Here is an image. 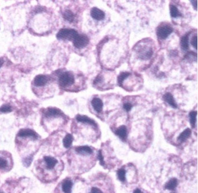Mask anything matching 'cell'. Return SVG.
<instances>
[{
	"label": "cell",
	"mask_w": 198,
	"mask_h": 193,
	"mask_svg": "<svg viewBox=\"0 0 198 193\" xmlns=\"http://www.w3.org/2000/svg\"><path fill=\"white\" fill-rule=\"evenodd\" d=\"M78 32L72 29H62L57 34V38L60 40H73L78 35Z\"/></svg>",
	"instance_id": "6da1fadb"
},
{
	"label": "cell",
	"mask_w": 198,
	"mask_h": 193,
	"mask_svg": "<svg viewBox=\"0 0 198 193\" xmlns=\"http://www.w3.org/2000/svg\"><path fill=\"white\" fill-rule=\"evenodd\" d=\"M136 53L138 58L143 60L150 59L153 55V49L147 45H141L136 49Z\"/></svg>",
	"instance_id": "7a4b0ae2"
},
{
	"label": "cell",
	"mask_w": 198,
	"mask_h": 193,
	"mask_svg": "<svg viewBox=\"0 0 198 193\" xmlns=\"http://www.w3.org/2000/svg\"><path fill=\"white\" fill-rule=\"evenodd\" d=\"M75 78L72 73L65 72L61 74L59 78L60 85L63 87L70 86L74 83Z\"/></svg>",
	"instance_id": "3957f363"
},
{
	"label": "cell",
	"mask_w": 198,
	"mask_h": 193,
	"mask_svg": "<svg viewBox=\"0 0 198 193\" xmlns=\"http://www.w3.org/2000/svg\"><path fill=\"white\" fill-rule=\"evenodd\" d=\"M173 32L172 27L167 24H162L157 27L156 30L157 35L161 39H166L171 35Z\"/></svg>",
	"instance_id": "277c9868"
},
{
	"label": "cell",
	"mask_w": 198,
	"mask_h": 193,
	"mask_svg": "<svg viewBox=\"0 0 198 193\" xmlns=\"http://www.w3.org/2000/svg\"><path fill=\"white\" fill-rule=\"evenodd\" d=\"M89 43V39L87 35H76L73 40V45L79 49H81L86 47Z\"/></svg>",
	"instance_id": "5b68a950"
},
{
	"label": "cell",
	"mask_w": 198,
	"mask_h": 193,
	"mask_svg": "<svg viewBox=\"0 0 198 193\" xmlns=\"http://www.w3.org/2000/svg\"><path fill=\"white\" fill-rule=\"evenodd\" d=\"M18 137L24 138V137H31L33 138V139L36 140L38 139L39 136L37 134V133L35 132L33 130L31 129H21L18 134Z\"/></svg>",
	"instance_id": "8992f818"
},
{
	"label": "cell",
	"mask_w": 198,
	"mask_h": 193,
	"mask_svg": "<svg viewBox=\"0 0 198 193\" xmlns=\"http://www.w3.org/2000/svg\"><path fill=\"white\" fill-rule=\"evenodd\" d=\"M49 79L50 78L46 75H39L35 77L33 80V83L37 87H43L48 83Z\"/></svg>",
	"instance_id": "52a82bcc"
},
{
	"label": "cell",
	"mask_w": 198,
	"mask_h": 193,
	"mask_svg": "<svg viewBox=\"0 0 198 193\" xmlns=\"http://www.w3.org/2000/svg\"><path fill=\"white\" fill-rule=\"evenodd\" d=\"M90 15L96 20H102L105 18V13L97 7H93L91 9Z\"/></svg>",
	"instance_id": "ba28073f"
},
{
	"label": "cell",
	"mask_w": 198,
	"mask_h": 193,
	"mask_svg": "<svg viewBox=\"0 0 198 193\" xmlns=\"http://www.w3.org/2000/svg\"><path fill=\"white\" fill-rule=\"evenodd\" d=\"M76 119L78 122H81V123H88L90 124V125H92L93 126L96 127H97V123L96 122L91 119L90 118H89L87 116L85 115H78L76 117Z\"/></svg>",
	"instance_id": "9c48e42d"
},
{
	"label": "cell",
	"mask_w": 198,
	"mask_h": 193,
	"mask_svg": "<svg viewBox=\"0 0 198 193\" xmlns=\"http://www.w3.org/2000/svg\"><path fill=\"white\" fill-rule=\"evenodd\" d=\"M91 103L95 111L98 113H100L101 112L103 106V103L101 99L97 97H95L91 100Z\"/></svg>",
	"instance_id": "30bf717a"
},
{
	"label": "cell",
	"mask_w": 198,
	"mask_h": 193,
	"mask_svg": "<svg viewBox=\"0 0 198 193\" xmlns=\"http://www.w3.org/2000/svg\"><path fill=\"white\" fill-rule=\"evenodd\" d=\"M44 161L45 162L46 167L48 170H51L54 169L58 162L57 160L55 158L50 156H45L44 157Z\"/></svg>",
	"instance_id": "8fae6325"
},
{
	"label": "cell",
	"mask_w": 198,
	"mask_h": 193,
	"mask_svg": "<svg viewBox=\"0 0 198 193\" xmlns=\"http://www.w3.org/2000/svg\"><path fill=\"white\" fill-rule=\"evenodd\" d=\"M46 117H56L62 115V112L57 108H48L45 112Z\"/></svg>",
	"instance_id": "7c38bea8"
},
{
	"label": "cell",
	"mask_w": 198,
	"mask_h": 193,
	"mask_svg": "<svg viewBox=\"0 0 198 193\" xmlns=\"http://www.w3.org/2000/svg\"><path fill=\"white\" fill-rule=\"evenodd\" d=\"M163 100L167 103L170 106H172L173 108H177V103L175 101V100L173 97V96L170 93H167L163 96Z\"/></svg>",
	"instance_id": "4fadbf2b"
},
{
	"label": "cell",
	"mask_w": 198,
	"mask_h": 193,
	"mask_svg": "<svg viewBox=\"0 0 198 193\" xmlns=\"http://www.w3.org/2000/svg\"><path fill=\"white\" fill-rule=\"evenodd\" d=\"M116 134L122 140H125L127 137V129L124 125H122L119 127L116 131Z\"/></svg>",
	"instance_id": "5bb4252c"
},
{
	"label": "cell",
	"mask_w": 198,
	"mask_h": 193,
	"mask_svg": "<svg viewBox=\"0 0 198 193\" xmlns=\"http://www.w3.org/2000/svg\"><path fill=\"white\" fill-rule=\"evenodd\" d=\"M75 151L81 155H90L93 152V151L89 146H79L75 148Z\"/></svg>",
	"instance_id": "9a60e30c"
},
{
	"label": "cell",
	"mask_w": 198,
	"mask_h": 193,
	"mask_svg": "<svg viewBox=\"0 0 198 193\" xmlns=\"http://www.w3.org/2000/svg\"><path fill=\"white\" fill-rule=\"evenodd\" d=\"M72 182L70 179H65L62 184V190L64 193H71L72 191Z\"/></svg>",
	"instance_id": "2e32d148"
},
{
	"label": "cell",
	"mask_w": 198,
	"mask_h": 193,
	"mask_svg": "<svg viewBox=\"0 0 198 193\" xmlns=\"http://www.w3.org/2000/svg\"><path fill=\"white\" fill-rule=\"evenodd\" d=\"M190 135H191V130L188 128L181 133L180 136L178 137L177 140L181 143L184 142L189 138Z\"/></svg>",
	"instance_id": "e0dca14e"
},
{
	"label": "cell",
	"mask_w": 198,
	"mask_h": 193,
	"mask_svg": "<svg viewBox=\"0 0 198 193\" xmlns=\"http://www.w3.org/2000/svg\"><path fill=\"white\" fill-rule=\"evenodd\" d=\"M180 46L183 51H187L189 49V35L188 34L182 37L180 40Z\"/></svg>",
	"instance_id": "ac0fdd59"
},
{
	"label": "cell",
	"mask_w": 198,
	"mask_h": 193,
	"mask_svg": "<svg viewBox=\"0 0 198 193\" xmlns=\"http://www.w3.org/2000/svg\"><path fill=\"white\" fill-rule=\"evenodd\" d=\"M178 185V180L176 178L171 179L165 184V188L169 190H174Z\"/></svg>",
	"instance_id": "d6986e66"
},
{
	"label": "cell",
	"mask_w": 198,
	"mask_h": 193,
	"mask_svg": "<svg viewBox=\"0 0 198 193\" xmlns=\"http://www.w3.org/2000/svg\"><path fill=\"white\" fill-rule=\"evenodd\" d=\"M63 18L65 20L71 23L75 20V15L71 11L67 9L65 11V12L63 13Z\"/></svg>",
	"instance_id": "ffe728a7"
},
{
	"label": "cell",
	"mask_w": 198,
	"mask_h": 193,
	"mask_svg": "<svg viewBox=\"0 0 198 193\" xmlns=\"http://www.w3.org/2000/svg\"><path fill=\"white\" fill-rule=\"evenodd\" d=\"M73 140V136L71 134H67L63 139V145L65 148L68 149L70 148L72 144V141Z\"/></svg>",
	"instance_id": "44dd1931"
},
{
	"label": "cell",
	"mask_w": 198,
	"mask_h": 193,
	"mask_svg": "<svg viewBox=\"0 0 198 193\" xmlns=\"http://www.w3.org/2000/svg\"><path fill=\"white\" fill-rule=\"evenodd\" d=\"M170 15L172 18H177L178 17H181L182 15L179 10L177 8V7L174 5H171L170 6Z\"/></svg>",
	"instance_id": "7402d4cb"
},
{
	"label": "cell",
	"mask_w": 198,
	"mask_h": 193,
	"mask_svg": "<svg viewBox=\"0 0 198 193\" xmlns=\"http://www.w3.org/2000/svg\"><path fill=\"white\" fill-rule=\"evenodd\" d=\"M131 75V73L129 72H122L118 76V78H117V81H118V84L120 86V85H122V84L123 83L124 81L126 79L128 78L129 76Z\"/></svg>",
	"instance_id": "603a6c76"
},
{
	"label": "cell",
	"mask_w": 198,
	"mask_h": 193,
	"mask_svg": "<svg viewBox=\"0 0 198 193\" xmlns=\"http://www.w3.org/2000/svg\"><path fill=\"white\" fill-rule=\"evenodd\" d=\"M197 114V111H192L189 113V121L192 127H195Z\"/></svg>",
	"instance_id": "cb8c5ba5"
},
{
	"label": "cell",
	"mask_w": 198,
	"mask_h": 193,
	"mask_svg": "<svg viewBox=\"0 0 198 193\" xmlns=\"http://www.w3.org/2000/svg\"><path fill=\"white\" fill-rule=\"evenodd\" d=\"M125 170L124 169H119L118 171H117V176H118V179L122 182H124L125 181Z\"/></svg>",
	"instance_id": "d4e9b609"
},
{
	"label": "cell",
	"mask_w": 198,
	"mask_h": 193,
	"mask_svg": "<svg viewBox=\"0 0 198 193\" xmlns=\"http://www.w3.org/2000/svg\"><path fill=\"white\" fill-rule=\"evenodd\" d=\"M12 111V107L9 105H3L0 107V112L2 113H9Z\"/></svg>",
	"instance_id": "484cf974"
},
{
	"label": "cell",
	"mask_w": 198,
	"mask_h": 193,
	"mask_svg": "<svg viewBox=\"0 0 198 193\" xmlns=\"http://www.w3.org/2000/svg\"><path fill=\"white\" fill-rule=\"evenodd\" d=\"M190 44L195 50H198V36L197 35H194L192 37L191 40H190Z\"/></svg>",
	"instance_id": "4316f807"
},
{
	"label": "cell",
	"mask_w": 198,
	"mask_h": 193,
	"mask_svg": "<svg viewBox=\"0 0 198 193\" xmlns=\"http://www.w3.org/2000/svg\"><path fill=\"white\" fill-rule=\"evenodd\" d=\"M8 165V162L6 159L0 157V169H4Z\"/></svg>",
	"instance_id": "83f0119b"
},
{
	"label": "cell",
	"mask_w": 198,
	"mask_h": 193,
	"mask_svg": "<svg viewBox=\"0 0 198 193\" xmlns=\"http://www.w3.org/2000/svg\"><path fill=\"white\" fill-rule=\"evenodd\" d=\"M104 80V78L102 76H100V75H98L95 79L93 81V84L94 85H97L99 83H101Z\"/></svg>",
	"instance_id": "f1b7e54d"
},
{
	"label": "cell",
	"mask_w": 198,
	"mask_h": 193,
	"mask_svg": "<svg viewBox=\"0 0 198 193\" xmlns=\"http://www.w3.org/2000/svg\"><path fill=\"white\" fill-rule=\"evenodd\" d=\"M98 158H99V161H100V164L101 166H104L105 165V162L104 161V157L102 155V152L100 150L99 151V154H98Z\"/></svg>",
	"instance_id": "f546056e"
},
{
	"label": "cell",
	"mask_w": 198,
	"mask_h": 193,
	"mask_svg": "<svg viewBox=\"0 0 198 193\" xmlns=\"http://www.w3.org/2000/svg\"><path fill=\"white\" fill-rule=\"evenodd\" d=\"M123 108L126 111V112H129L132 108V106L131 104L128 103H125V104H124Z\"/></svg>",
	"instance_id": "4dcf8cb0"
},
{
	"label": "cell",
	"mask_w": 198,
	"mask_h": 193,
	"mask_svg": "<svg viewBox=\"0 0 198 193\" xmlns=\"http://www.w3.org/2000/svg\"><path fill=\"white\" fill-rule=\"evenodd\" d=\"M90 193H104L101 190H100L98 187H93L91 188V191Z\"/></svg>",
	"instance_id": "1f68e13d"
},
{
	"label": "cell",
	"mask_w": 198,
	"mask_h": 193,
	"mask_svg": "<svg viewBox=\"0 0 198 193\" xmlns=\"http://www.w3.org/2000/svg\"><path fill=\"white\" fill-rule=\"evenodd\" d=\"M32 161V157H27V158L25 159V160H24V164L25 165L29 166V165H30Z\"/></svg>",
	"instance_id": "d6a6232c"
},
{
	"label": "cell",
	"mask_w": 198,
	"mask_h": 193,
	"mask_svg": "<svg viewBox=\"0 0 198 193\" xmlns=\"http://www.w3.org/2000/svg\"><path fill=\"white\" fill-rule=\"evenodd\" d=\"M190 2H191V4H192V6H193L194 9L197 10V8H198V1H196V0H195V1H192V0H190Z\"/></svg>",
	"instance_id": "836d02e7"
},
{
	"label": "cell",
	"mask_w": 198,
	"mask_h": 193,
	"mask_svg": "<svg viewBox=\"0 0 198 193\" xmlns=\"http://www.w3.org/2000/svg\"><path fill=\"white\" fill-rule=\"evenodd\" d=\"M4 63V60L3 58H0V68H1V66H2V65Z\"/></svg>",
	"instance_id": "e575fe53"
},
{
	"label": "cell",
	"mask_w": 198,
	"mask_h": 193,
	"mask_svg": "<svg viewBox=\"0 0 198 193\" xmlns=\"http://www.w3.org/2000/svg\"><path fill=\"white\" fill-rule=\"evenodd\" d=\"M134 193H142V191H141V190H140V189H139V188H136V189L135 190V191H134Z\"/></svg>",
	"instance_id": "d590c367"
},
{
	"label": "cell",
	"mask_w": 198,
	"mask_h": 193,
	"mask_svg": "<svg viewBox=\"0 0 198 193\" xmlns=\"http://www.w3.org/2000/svg\"><path fill=\"white\" fill-rule=\"evenodd\" d=\"M0 193H3L2 192H0Z\"/></svg>",
	"instance_id": "8d00e7d4"
},
{
	"label": "cell",
	"mask_w": 198,
	"mask_h": 193,
	"mask_svg": "<svg viewBox=\"0 0 198 193\" xmlns=\"http://www.w3.org/2000/svg\"></svg>",
	"instance_id": "74e56055"
}]
</instances>
